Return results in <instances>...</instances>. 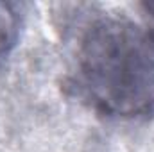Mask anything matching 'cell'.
<instances>
[{"mask_svg": "<svg viewBox=\"0 0 154 152\" xmlns=\"http://www.w3.org/2000/svg\"><path fill=\"white\" fill-rule=\"evenodd\" d=\"M68 82L104 116L154 114V31L125 16L91 20L79 36Z\"/></svg>", "mask_w": 154, "mask_h": 152, "instance_id": "obj_1", "label": "cell"}, {"mask_svg": "<svg viewBox=\"0 0 154 152\" xmlns=\"http://www.w3.org/2000/svg\"><path fill=\"white\" fill-rule=\"evenodd\" d=\"M22 16L16 4L0 2V61H4L16 47L20 38Z\"/></svg>", "mask_w": 154, "mask_h": 152, "instance_id": "obj_2", "label": "cell"}, {"mask_svg": "<svg viewBox=\"0 0 154 152\" xmlns=\"http://www.w3.org/2000/svg\"><path fill=\"white\" fill-rule=\"evenodd\" d=\"M143 9L154 16V2H145V4H143Z\"/></svg>", "mask_w": 154, "mask_h": 152, "instance_id": "obj_3", "label": "cell"}]
</instances>
